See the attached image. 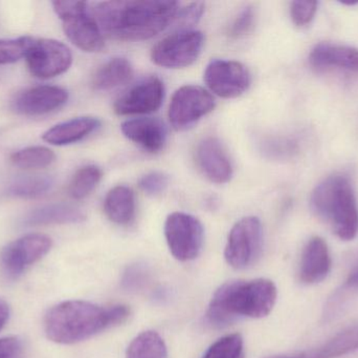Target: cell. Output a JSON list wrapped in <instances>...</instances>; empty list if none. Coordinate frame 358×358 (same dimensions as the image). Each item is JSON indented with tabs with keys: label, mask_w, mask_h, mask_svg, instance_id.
<instances>
[{
	"label": "cell",
	"mask_w": 358,
	"mask_h": 358,
	"mask_svg": "<svg viewBox=\"0 0 358 358\" xmlns=\"http://www.w3.org/2000/svg\"><path fill=\"white\" fill-rule=\"evenodd\" d=\"M178 1H113L90 4L103 34L123 41L150 39L174 22Z\"/></svg>",
	"instance_id": "6da1fadb"
},
{
	"label": "cell",
	"mask_w": 358,
	"mask_h": 358,
	"mask_svg": "<svg viewBox=\"0 0 358 358\" xmlns=\"http://www.w3.org/2000/svg\"><path fill=\"white\" fill-rule=\"evenodd\" d=\"M130 317L124 305L100 306L85 301H67L50 308L44 319L48 340L71 345L117 327Z\"/></svg>",
	"instance_id": "7a4b0ae2"
},
{
	"label": "cell",
	"mask_w": 358,
	"mask_h": 358,
	"mask_svg": "<svg viewBox=\"0 0 358 358\" xmlns=\"http://www.w3.org/2000/svg\"><path fill=\"white\" fill-rule=\"evenodd\" d=\"M277 298V287L271 280L227 282L213 296L206 322L220 329L242 319H262L273 311Z\"/></svg>",
	"instance_id": "3957f363"
},
{
	"label": "cell",
	"mask_w": 358,
	"mask_h": 358,
	"mask_svg": "<svg viewBox=\"0 0 358 358\" xmlns=\"http://www.w3.org/2000/svg\"><path fill=\"white\" fill-rule=\"evenodd\" d=\"M313 212L331 227L343 241H352L358 233V206L352 183L344 174L322 181L310 198Z\"/></svg>",
	"instance_id": "277c9868"
},
{
	"label": "cell",
	"mask_w": 358,
	"mask_h": 358,
	"mask_svg": "<svg viewBox=\"0 0 358 358\" xmlns=\"http://www.w3.org/2000/svg\"><path fill=\"white\" fill-rule=\"evenodd\" d=\"M52 8L62 20L63 31L69 40L84 52H100L104 38L85 1H54Z\"/></svg>",
	"instance_id": "5b68a950"
},
{
	"label": "cell",
	"mask_w": 358,
	"mask_h": 358,
	"mask_svg": "<svg viewBox=\"0 0 358 358\" xmlns=\"http://www.w3.org/2000/svg\"><path fill=\"white\" fill-rule=\"evenodd\" d=\"M263 249V230L256 216H246L236 223L227 237L224 258L233 268H250L260 259Z\"/></svg>",
	"instance_id": "8992f818"
},
{
	"label": "cell",
	"mask_w": 358,
	"mask_h": 358,
	"mask_svg": "<svg viewBox=\"0 0 358 358\" xmlns=\"http://www.w3.org/2000/svg\"><path fill=\"white\" fill-rule=\"evenodd\" d=\"M204 36L195 29H179L153 46L151 58L159 67L182 69L193 64L201 54Z\"/></svg>",
	"instance_id": "52a82bcc"
},
{
	"label": "cell",
	"mask_w": 358,
	"mask_h": 358,
	"mask_svg": "<svg viewBox=\"0 0 358 358\" xmlns=\"http://www.w3.org/2000/svg\"><path fill=\"white\" fill-rule=\"evenodd\" d=\"M165 237L172 256L180 262H189L201 252L204 229L192 214L173 212L166 220Z\"/></svg>",
	"instance_id": "ba28073f"
},
{
	"label": "cell",
	"mask_w": 358,
	"mask_h": 358,
	"mask_svg": "<svg viewBox=\"0 0 358 358\" xmlns=\"http://www.w3.org/2000/svg\"><path fill=\"white\" fill-rule=\"evenodd\" d=\"M52 246L50 237L41 233L24 235L8 244L0 254V271L8 280H16L29 267L48 254Z\"/></svg>",
	"instance_id": "9c48e42d"
},
{
	"label": "cell",
	"mask_w": 358,
	"mask_h": 358,
	"mask_svg": "<svg viewBox=\"0 0 358 358\" xmlns=\"http://www.w3.org/2000/svg\"><path fill=\"white\" fill-rule=\"evenodd\" d=\"M29 73L38 79H50L69 71L73 54L69 46L55 39L31 38L24 56Z\"/></svg>",
	"instance_id": "30bf717a"
},
{
	"label": "cell",
	"mask_w": 358,
	"mask_h": 358,
	"mask_svg": "<svg viewBox=\"0 0 358 358\" xmlns=\"http://www.w3.org/2000/svg\"><path fill=\"white\" fill-rule=\"evenodd\" d=\"M214 109L215 99L210 92L198 85L181 86L170 102V123L174 130H187Z\"/></svg>",
	"instance_id": "8fae6325"
},
{
	"label": "cell",
	"mask_w": 358,
	"mask_h": 358,
	"mask_svg": "<svg viewBox=\"0 0 358 358\" xmlns=\"http://www.w3.org/2000/svg\"><path fill=\"white\" fill-rule=\"evenodd\" d=\"M204 81L217 96L231 99L245 92L252 79L250 71L242 63L217 59L210 61L206 67Z\"/></svg>",
	"instance_id": "7c38bea8"
},
{
	"label": "cell",
	"mask_w": 358,
	"mask_h": 358,
	"mask_svg": "<svg viewBox=\"0 0 358 358\" xmlns=\"http://www.w3.org/2000/svg\"><path fill=\"white\" fill-rule=\"evenodd\" d=\"M165 86L157 77H148L132 85L115 100L113 111L119 116L145 115L163 104Z\"/></svg>",
	"instance_id": "4fadbf2b"
},
{
	"label": "cell",
	"mask_w": 358,
	"mask_h": 358,
	"mask_svg": "<svg viewBox=\"0 0 358 358\" xmlns=\"http://www.w3.org/2000/svg\"><path fill=\"white\" fill-rule=\"evenodd\" d=\"M69 92L60 86L39 85L19 92L12 101L13 111L23 116H42L62 107Z\"/></svg>",
	"instance_id": "5bb4252c"
},
{
	"label": "cell",
	"mask_w": 358,
	"mask_h": 358,
	"mask_svg": "<svg viewBox=\"0 0 358 358\" xmlns=\"http://www.w3.org/2000/svg\"><path fill=\"white\" fill-rule=\"evenodd\" d=\"M196 163L210 182L224 184L233 176L231 159L222 143L216 138L203 139L196 147Z\"/></svg>",
	"instance_id": "9a60e30c"
},
{
	"label": "cell",
	"mask_w": 358,
	"mask_h": 358,
	"mask_svg": "<svg viewBox=\"0 0 358 358\" xmlns=\"http://www.w3.org/2000/svg\"><path fill=\"white\" fill-rule=\"evenodd\" d=\"M331 266V256L327 243L322 237H311L301 258L300 281L307 285L320 283L329 275Z\"/></svg>",
	"instance_id": "2e32d148"
},
{
	"label": "cell",
	"mask_w": 358,
	"mask_h": 358,
	"mask_svg": "<svg viewBox=\"0 0 358 358\" xmlns=\"http://www.w3.org/2000/svg\"><path fill=\"white\" fill-rule=\"evenodd\" d=\"M126 138L149 153H159L167 140V130L157 118H136L127 120L121 126Z\"/></svg>",
	"instance_id": "e0dca14e"
},
{
	"label": "cell",
	"mask_w": 358,
	"mask_h": 358,
	"mask_svg": "<svg viewBox=\"0 0 358 358\" xmlns=\"http://www.w3.org/2000/svg\"><path fill=\"white\" fill-rule=\"evenodd\" d=\"M309 62L317 69L336 67L358 73V48L323 42L311 50Z\"/></svg>",
	"instance_id": "ac0fdd59"
},
{
	"label": "cell",
	"mask_w": 358,
	"mask_h": 358,
	"mask_svg": "<svg viewBox=\"0 0 358 358\" xmlns=\"http://www.w3.org/2000/svg\"><path fill=\"white\" fill-rule=\"evenodd\" d=\"M101 126L100 120L94 117L73 118L52 126L44 132L42 139L45 142L57 146L73 144L83 140L86 137L98 130Z\"/></svg>",
	"instance_id": "d6986e66"
},
{
	"label": "cell",
	"mask_w": 358,
	"mask_h": 358,
	"mask_svg": "<svg viewBox=\"0 0 358 358\" xmlns=\"http://www.w3.org/2000/svg\"><path fill=\"white\" fill-rule=\"evenodd\" d=\"M79 208L69 204H50L36 208L23 219L25 226H46L56 224H76L85 221Z\"/></svg>",
	"instance_id": "ffe728a7"
},
{
	"label": "cell",
	"mask_w": 358,
	"mask_h": 358,
	"mask_svg": "<svg viewBox=\"0 0 358 358\" xmlns=\"http://www.w3.org/2000/svg\"><path fill=\"white\" fill-rule=\"evenodd\" d=\"M104 212L107 218L115 224H130L136 216L134 191L125 185L113 187L105 198Z\"/></svg>",
	"instance_id": "44dd1931"
},
{
	"label": "cell",
	"mask_w": 358,
	"mask_h": 358,
	"mask_svg": "<svg viewBox=\"0 0 358 358\" xmlns=\"http://www.w3.org/2000/svg\"><path fill=\"white\" fill-rule=\"evenodd\" d=\"M134 76V67L124 57H115L99 67L92 77L94 90L107 92L128 83Z\"/></svg>",
	"instance_id": "7402d4cb"
},
{
	"label": "cell",
	"mask_w": 358,
	"mask_h": 358,
	"mask_svg": "<svg viewBox=\"0 0 358 358\" xmlns=\"http://www.w3.org/2000/svg\"><path fill=\"white\" fill-rule=\"evenodd\" d=\"M126 358H168L167 346L157 332L144 331L130 343Z\"/></svg>",
	"instance_id": "603a6c76"
},
{
	"label": "cell",
	"mask_w": 358,
	"mask_h": 358,
	"mask_svg": "<svg viewBox=\"0 0 358 358\" xmlns=\"http://www.w3.org/2000/svg\"><path fill=\"white\" fill-rule=\"evenodd\" d=\"M358 350V324L340 332L327 343L313 351L315 358H338Z\"/></svg>",
	"instance_id": "cb8c5ba5"
},
{
	"label": "cell",
	"mask_w": 358,
	"mask_h": 358,
	"mask_svg": "<svg viewBox=\"0 0 358 358\" xmlns=\"http://www.w3.org/2000/svg\"><path fill=\"white\" fill-rule=\"evenodd\" d=\"M13 165L22 170H41L56 161V155L45 146H29L15 151L10 158Z\"/></svg>",
	"instance_id": "d4e9b609"
},
{
	"label": "cell",
	"mask_w": 358,
	"mask_h": 358,
	"mask_svg": "<svg viewBox=\"0 0 358 358\" xmlns=\"http://www.w3.org/2000/svg\"><path fill=\"white\" fill-rule=\"evenodd\" d=\"M103 172L96 165H86L73 174L69 186V193L73 199L87 198L102 180Z\"/></svg>",
	"instance_id": "484cf974"
},
{
	"label": "cell",
	"mask_w": 358,
	"mask_h": 358,
	"mask_svg": "<svg viewBox=\"0 0 358 358\" xmlns=\"http://www.w3.org/2000/svg\"><path fill=\"white\" fill-rule=\"evenodd\" d=\"M54 186V180L50 177H27L19 179L8 186V193L21 199H35L46 195Z\"/></svg>",
	"instance_id": "4316f807"
},
{
	"label": "cell",
	"mask_w": 358,
	"mask_h": 358,
	"mask_svg": "<svg viewBox=\"0 0 358 358\" xmlns=\"http://www.w3.org/2000/svg\"><path fill=\"white\" fill-rule=\"evenodd\" d=\"M243 338L240 334H229L215 342L202 358H245Z\"/></svg>",
	"instance_id": "83f0119b"
},
{
	"label": "cell",
	"mask_w": 358,
	"mask_h": 358,
	"mask_svg": "<svg viewBox=\"0 0 358 358\" xmlns=\"http://www.w3.org/2000/svg\"><path fill=\"white\" fill-rule=\"evenodd\" d=\"M31 37L0 39V65L17 62L25 56Z\"/></svg>",
	"instance_id": "f1b7e54d"
},
{
	"label": "cell",
	"mask_w": 358,
	"mask_h": 358,
	"mask_svg": "<svg viewBox=\"0 0 358 358\" xmlns=\"http://www.w3.org/2000/svg\"><path fill=\"white\" fill-rule=\"evenodd\" d=\"M149 271L143 264H134L126 269L122 279V286L128 291H138L147 285Z\"/></svg>",
	"instance_id": "f546056e"
},
{
	"label": "cell",
	"mask_w": 358,
	"mask_h": 358,
	"mask_svg": "<svg viewBox=\"0 0 358 358\" xmlns=\"http://www.w3.org/2000/svg\"><path fill=\"white\" fill-rule=\"evenodd\" d=\"M317 1H294L290 6L292 22L299 27H307L313 22L317 14Z\"/></svg>",
	"instance_id": "4dcf8cb0"
},
{
	"label": "cell",
	"mask_w": 358,
	"mask_h": 358,
	"mask_svg": "<svg viewBox=\"0 0 358 358\" xmlns=\"http://www.w3.org/2000/svg\"><path fill=\"white\" fill-rule=\"evenodd\" d=\"M266 153L277 159H288L294 157L299 151V145L292 139H273L266 143Z\"/></svg>",
	"instance_id": "1f68e13d"
},
{
	"label": "cell",
	"mask_w": 358,
	"mask_h": 358,
	"mask_svg": "<svg viewBox=\"0 0 358 358\" xmlns=\"http://www.w3.org/2000/svg\"><path fill=\"white\" fill-rule=\"evenodd\" d=\"M168 184H169V178L159 172H149L145 174L138 182L141 189L149 195H157L164 193Z\"/></svg>",
	"instance_id": "d6a6232c"
},
{
	"label": "cell",
	"mask_w": 358,
	"mask_h": 358,
	"mask_svg": "<svg viewBox=\"0 0 358 358\" xmlns=\"http://www.w3.org/2000/svg\"><path fill=\"white\" fill-rule=\"evenodd\" d=\"M255 17H256V15H255L254 10L250 6H248V8L241 11L229 29V37L239 38L250 33L254 27Z\"/></svg>",
	"instance_id": "836d02e7"
},
{
	"label": "cell",
	"mask_w": 358,
	"mask_h": 358,
	"mask_svg": "<svg viewBox=\"0 0 358 358\" xmlns=\"http://www.w3.org/2000/svg\"><path fill=\"white\" fill-rule=\"evenodd\" d=\"M203 12V2H191L183 6L180 4L174 22H176V25H183V27L194 25L199 20Z\"/></svg>",
	"instance_id": "e575fe53"
},
{
	"label": "cell",
	"mask_w": 358,
	"mask_h": 358,
	"mask_svg": "<svg viewBox=\"0 0 358 358\" xmlns=\"http://www.w3.org/2000/svg\"><path fill=\"white\" fill-rule=\"evenodd\" d=\"M22 350L21 340L16 336L0 340V358H19Z\"/></svg>",
	"instance_id": "d590c367"
},
{
	"label": "cell",
	"mask_w": 358,
	"mask_h": 358,
	"mask_svg": "<svg viewBox=\"0 0 358 358\" xmlns=\"http://www.w3.org/2000/svg\"><path fill=\"white\" fill-rule=\"evenodd\" d=\"M8 317H10V306L3 298H0V330L6 325Z\"/></svg>",
	"instance_id": "8d00e7d4"
},
{
	"label": "cell",
	"mask_w": 358,
	"mask_h": 358,
	"mask_svg": "<svg viewBox=\"0 0 358 358\" xmlns=\"http://www.w3.org/2000/svg\"><path fill=\"white\" fill-rule=\"evenodd\" d=\"M345 287L348 289H357L358 288V265L349 273L348 277H347L346 283H345Z\"/></svg>",
	"instance_id": "74e56055"
},
{
	"label": "cell",
	"mask_w": 358,
	"mask_h": 358,
	"mask_svg": "<svg viewBox=\"0 0 358 358\" xmlns=\"http://www.w3.org/2000/svg\"><path fill=\"white\" fill-rule=\"evenodd\" d=\"M266 358H315L313 352L298 353V354L292 355H277V357H271Z\"/></svg>",
	"instance_id": "f35d334b"
}]
</instances>
